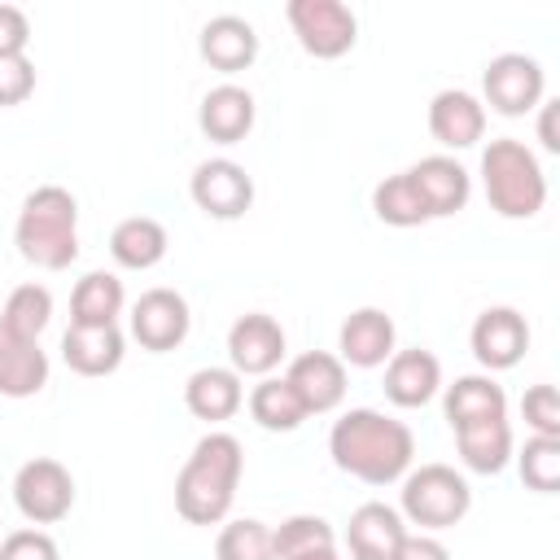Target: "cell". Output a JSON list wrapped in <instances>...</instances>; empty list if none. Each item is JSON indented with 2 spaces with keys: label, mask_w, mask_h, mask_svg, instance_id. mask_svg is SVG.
Masks as SVG:
<instances>
[{
  "label": "cell",
  "mask_w": 560,
  "mask_h": 560,
  "mask_svg": "<svg viewBox=\"0 0 560 560\" xmlns=\"http://www.w3.org/2000/svg\"><path fill=\"white\" fill-rule=\"evenodd\" d=\"M298 560H341L337 547H324V551H311V556H298Z\"/></svg>",
  "instance_id": "cell-40"
},
{
  "label": "cell",
  "mask_w": 560,
  "mask_h": 560,
  "mask_svg": "<svg viewBox=\"0 0 560 560\" xmlns=\"http://www.w3.org/2000/svg\"><path fill=\"white\" fill-rule=\"evenodd\" d=\"M214 560H276V551H271V525H262L254 516L228 521L219 529Z\"/></svg>",
  "instance_id": "cell-32"
},
{
  "label": "cell",
  "mask_w": 560,
  "mask_h": 560,
  "mask_svg": "<svg viewBox=\"0 0 560 560\" xmlns=\"http://www.w3.org/2000/svg\"><path fill=\"white\" fill-rule=\"evenodd\" d=\"M245 402H249L254 424L267 429V433H293V429L306 420V407H302V398L293 394V385H289L284 376H262V381L249 389Z\"/></svg>",
  "instance_id": "cell-28"
},
{
  "label": "cell",
  "mask_w": 560,
  "mask_h": 560,
  "mask_svg": "<svg viewBox=\"0 0 560 560\" xmlns=\"http://www.w3.org/2000/svg\"><path fill=\"white\" fill-rule=\"evenodd\" d=\"M122 306H127L122 280L114 271H88L70 293V324L74 328H105V324H118Z\"/></svg>",
  "instance_id": "cell-25"
},
{
  "label": "cell",
  "mask_w": 560,
  "mask_h": 560,
  "mask_svg": "<svg viewBox=\"0 0 560 560\" xmlns=\"http://www.w3.org/2000/svg\"><path fill=\"white\" fill-rule=\"evenodd\" d=\"M188 192L197 201L201 214L210 219H241L249 206H254V179L241 162L232 158H210L192 171L188 179Z\"/></svg>",
  "instance_id": "cell-9"
},
{
  "label": "cell",
  "mask_w": 560,
  "mask_h": 560,
  "mask_svg": "<svg viewBox=\"0 0 560 560\" xmlns=\"http://www.w3.org/2000/svg\"><path fill=\"white\" fill-rule=\"evenodd\" d=\"M556 109H560V101H542V105H538V140H542V149H547V153H560Z\"/></svg>",
  "instance_id": "cell-39"
},
{
  "label": "cell",
  "mask_w": 560,
  "mask_h": 560,
  "mask_svg": "<svg viewBox=\"0 0 560 560\" xmlns=\"http://www.w3.org/2000/svg\"><path fill=\"white\" fill-rule=\"evenodd\" d=\"M52 319V293L44 284H18L0 311V324L26 341H39V332L48 328Z\"/></svg>",
  "instance_id": "cell-31"
},
{
  "label": "cell",
  "mask_w": 560,
  "mask_h": 560,
  "mask_svg": "<svg viewBox=\"0 0 560 560\" xmlns=\"http://www.w3.org/2000/svg\"><path fill=\"white\" fill-rule=\"evenodd\" d=\"M451 433H455L464 468H472L481 477H494V472L508 468V459H512V424H508V416L472 420V424H459Z\"/></svg>",
  "instance_id": "cell-24"
},
{
  "label": "cell",
  "mask_w": 560,
  "mask_h": 560,
  "mask_svg": "<svg viewBox=\"0 0 560 560\" xmlns=\"http://www.w3.org/2000/svg\"><path fill=\"white\" fill-rule=\"evenodd\" d=\"M442 389V363L429 350H394L385 363V398L394 407H424Z\"/></svg>",
  "instance_id": "cell-19"
},
{
  "label": "cell",
  "mask_w": 560,
  "mask_h": 560,
  "mask_svg": "<svg viewBox=\"0 0 560 560\" xmlns=\"http://www.w3.org/2000/svg\"><path fill=\"white\" fill-rule=\"evenodd\" d=\"M197 127L206 140L214 144H241L254 127V96L236 83H219L201 96V109H197Z\"/></svg>",
  "instance_id": "cell-20"
},
{
  "label": "cell",
  "mask_w": 560,
  "mask_h": 560,
  "mask_svg": "<svg viewBox=\"0 0 560 560\" xmlns=\"http://www.w3.org/2000/svg\"><path fill=\"white\" fill-rule=\"evenodd\" d=\"M407 538V521L389 503H359L346 525L350 560H398Z\"/></svg>",
  "instance_id": "cell-15"
},
{
  "label": "cell",
  "mask_w": 560,
  "mask_h": 560,
  "mask_svg": "<svg viewBox=\"0 0 560 560\" xmlns=\"http://www.w3.org/2000/svg\"><path fill=\"white\" fill-rule=\"evenodd\" d=\"M122 354H127V341H122L118 324H105V328H74L70 324L61 332V359L79 376H109V372H118Z\"/></svg>",
  "instance_id": "cell-21"
},
{
  "label": "cell",
  "mask_w": 560,
  "mask_h": 560,
  "mask_svg": "<svg viewBox=\"0 0 560 560\" xmlns=\"http://www.w3.org/2000/svg\"><path fill=\"white\" fill-rule=\"evenodd\" d=\"M407 175H411V184H416V192H420L429 219L459 214V210L468 206V197H472V175H468L455 158H446V153H429V158H420Z\"/></svg>",
  "instance_id": "cell-13"
},
{
  "label": "cell",
  "mask_w": 560,
  "mask_h": 560,
  "mask_svg": "<svg viewBox=\"0 0 560 560\" xmlns=\"http://www.w3.org/2000/svg\"><path fill=\"white\" fill-rule=\"evenodd\" d=\"M13 503L31 525H57L74 508V477L61 459L35 455L13 472Z\"/></svg>",
  "instance_id": "cell-6"
},
{
  "label": "cell",
  "mask_w": 560,
  "mask_h": 560,
  "mask_svg": "<svg viewBox=\"0 0 560 560\" xmlns=\"http://www.w3.org/2000/svg\"><path fill=\"white\" fill-rule=\"evenodd\" d=\"M442 411L451 429L472 420H494V416H508V394L494 376H455V385H446Z\"/></svg>",
  "instance_id": "cell-27"
},
{
  "label": "cell",
  "mask_w": 560,
  "mask_h": 560,
  "mask_svg": "<svg viewBox=\"0 0 560 560\" xmlns=\"http://www.w3.org/2000/svg\"><path fill=\"white\" fill-rule=\"evenodd\" d=\"M398 560H451V551H446L433 534H407Z\"/></svg>",
  "instance_id": "cell-38"
},
{
  "label": "cell",
  "mask_w": 560,
  "mask_h": 560,
  "mask_svg": "<svg viewBox=\"0 0 560 560\" xmlns=\"http://www.w3.org/2000/svg\"><path fill=\"white\" fill-rule=\"evenodd\" d=\"M197 52H201V61H206L210 70H219V74L249 70L254 57H258V31H254L245 18H236V13H219V18H210V22L201 26Z\"/></svg>",
  "instance_id": "cell-16"
},
{
  "label": "cell",
  "mask_w": 560,
  "mask_h": 560,
  "mask_svg": "<svg viewBox=\"0 0 560 560\" xmlns=\"http://www.w3.org/2000/svg\"><path fill=\"white\" fill-rule=\"evenodd\" d=\"M188 328H192V315L184 293L175 289H144L131 306V337L153 354L175 350L188 337Z\"/></svg>",
  "instance_id": "cell-11"
},
{
  "label": "cell",
  "mask_w": 560,
  "mask_h": 560,
  "mask_svg": "<svg viewBox=\"0 0 560 560\" xmlns=\"http://www.w3.org/2000/svg\"><path fill=\"white\" fill-rule=\"evenodd\" d=\"M228 359L236 376H271L284 359V328L262 311L241 315L228 328Z\"/></svg>",
  "instance_id": "cell-12"
},
{
  "label": "cell",
  "mask_w": 560,
  "mask_h": 560,
  "mask_svg": "<svg viewBox=\"0 0 560 560\" xmlns=\"http://www.w3.org/2000/svg\"><path fill=\"white\" fill-rule=\"evenodd\" d=\"M31 44V22L18 4H0V57H22Z\"/></svg>",
  "instance_id": "cell-37"
},
{
  "label": "cell",
  "mask_w": 560,
  "mask_h": 560,
  "mask_svg": "<svg viewBox=\"0 0 560 560\" xmlns=\"http://www.w3.org/2000/svg\"><path fill=\"white\" fill-rule=\"evenodd\" d=\"M429 131L442 149H472L486 136V105L464 88H442L429 101Z\"/></svg>",
  "instance_id": "cell-17"
},
{
  "label": "cell",
  "mask_w": 560,
  "mask_h": 560,
  "mask_svg": "<svg viewBox=\"0 0 560 560\" xmlns=\"http://www.w3.org/2000/svg\"><path fill=\"white\" fill-rule=\"evenodd\" d=\"M0 560H61V551L44 529H13L0 538Z\"/></svg>",
  "instance_id": "cell-35"
},
{
  "label": "cell",
  "mask_w": 560,
  "mask_h": 560,
  "mask_svg": "<svg viewBox=\"0 0 560 560\" xmlns=\"http://www.w3.org/2000/svg\"><path fill=\"white\" fill-rule=\"evenodd\" d=\"M372 210L389 228H420V223H429V210H424V201H420V192H416L407 171H398V175H389V179H381L372 188Z\"/></svg>",
  "instance_id": "cell-29"
},
{
  "label": "cell",
  "mask_w": 560,
  "mask_h": 560,
  "mask_svg": "<svg viewBox=\"0 0 560 560\" xmlns=\"http://www.w3.org/2000/svg\"><path fill=\"white\" fill-rule=\"evenodd\" d=\"M542 66L525 52H499L486 61L481 70V92H486V105L503 118H521L529 109L542 105Z\"/></svg>",
  "instance_id": "cell-8"
},
{
  "label": "cell",
  "mask_w": 560,
  "mask_h": 560,
  "mask_svg": "<svg viewBox=\"0 0 560 560\" xmlns=\"http://www.w3.org/2000/svg\"><path fill=\"white\" fill-rule=\"evenodd\" d=\"M245 451L232 433H206L175 477V512L188 525H219L236 503Z\"/></svg>",
  "instance_id": "cell-2"
},
{
  "label": "cell",
  "mask_w": 560,
  "mask_h": 560,
  "mask_svg": "<svg viewBox=\"0 0 560 560\" xmlns=\"http://www.w3.org/2000/svg\"><path fill=\"white\" fill-rule=\"evenodd\" d=\"M166 228L158 223V219H149V214H131V219H122L114 232H109V254H114V262L118 267H127V271H149V267H158L162 258H166Z\"/></svg>",
  "instance_id": "cell-26"
},
{
  "label": "cell",
  "mask_w": 560,
  "mask_h": 560,
  "mask_svg": "<svg viewBox=\"0 0 560 560\" xmlns=\"http://www.w3.org/2000/svg\"><path fill=\"white\" fill-rule=\"evenodd\" d=\"M402 521L407 525H420V529H451L468 516L472 508V490L468 481L451 468V464H420V468H407L402 477Z\"/></svg>",
  "instance_id": "cell-5"
},
{
  "label": "cell",
  "mask_w": 560,
  "mask_h": 560,
  "mask_svg": "<svg viewBox=\"0 0 560 560\" xmlns=\"http://www.w3.org/2000/svg\"><path fill=\"white\" fill-rule=\"evenodd\" d=\"M521 416L534 429V438H560V398L551 385H529L521 398Z\"/></svg>",
  "instance_id": "cell-34"
},
{
  "label": "cell",
  "mask_w": 560,
  "mask_h": 560,
  "mask_svg": "<svg viewBox=\"0 0 560 560\" xmlns=\"http://www.w3.org/2000/svg\"><path fill=\"white\" fill-rule=\"evenodd\" d=\"M521 481L538 494H556L560 490V438H529L516 455Z\"/></svg>",
  "instance_id": "cell-33"
},
{
  "label": "cell",
  "mask_w": 560,
  "mask_h": 560,
  "mask_svg": "<svg viewBox=\"0 0 560 560\" xmlns=\"http://www.w3.org/2000/svg\"><path fill=\"white\" fill-rule=\"evenodd\" d=\"M468 346H472V354H477V363L486 372H508L529 350V324H525V315L516 306H486L472 319Z\"/></svg>",
  "instance_id": "cell-10"
},
{
  "label": "cell",
  "mask_w": 560,
  "mask_h": 560,
  "mask_svg": "<svg viewBox=\"0 0 560 560\" xmlns=\"http://www.w3.org/2000/svg\"><path fill=\"white\" fill-rule=\"evenodd\" d=\"M337 359L350 368H381L394 354V319L381 306H359L337 332Z\"/></svg>",
  "instance_id": "cell-18"
},
{
  "label": "cell",
  "mask_w": 560,
  "mask_h": 560,
  "mask_svg": "<svg viewBox=\"0 0 560 560\" xmlns=\"http://www.w3.org/2000/svg\"><path fill=\"white\" fill-rule=\"evenodd\" d=\"M284 18H289L298 44L319 61L346 57L359 39V22H354L350 4H341V0H289Z\"/></svg>",
  "instance_id": "cell-7"
},
{
  "label": "cell",
  "mask_w": 560,
  "mask_h": 560,
  "mask_svg": "<svg viewBox=\"0 0 560 560\" xmlns=\"http://www.w3.org/2000/svg\"><path fill=\"white\" fill-rule=\"evenodd\" d=\"M48 385V354L39 341H26L0 324V394L4 398H31Z\"/></svg>",
  "instance_id": "cell-23"
},
{
  "label": "cell",
  "mask_w": 560,
  "mask_h": 560,
  "mask_svg": "<svg viewBox=\"0 0 560 560\" xmlns=\"http://www.w3.org/2000/svg\"><path fill=\"white\" fill-rule=\"evenodd\" d=\"M35 92V66L31 57H0V109L9 105H22L26 96Z\"/></svg>",
  "instance_id": "cell-36"
},
{
  "label": "cell",
  "mask_w": 560,
  "mask_h": 560,
  "mask_svg": "<svg viewBox=\"0 0 560 560\" xmlns=\"http://www.w3.org/2000/svg\"><path fill=\"white\" fill-rule=\"evenodd\" d=\"M184 407L197 416V420H232L241 407H245V385L232 368H197L188 381H184Z\"/></svg>",
  "instance_id": "cell-22"
},
{
  "label": "cell",
  "mask_w": 560,
  "mask_h": 560,
  "mask_svg": "<svg viewBox=\"0 0 560 560\" xmlns=\"http://www.w3.org/2000/svg\"><path fill=\"white\" fill-rule=\"evenodd\" d=\"M324 547H337V534L324 516H289L271 529V551L276 560H298V556H311V551H324Z\"/></svg>",
  "instance_id": "cell-30"
},
{
  "label": "cell",
  "mask_w": 560,
  "mask_h": 560,
  "mask_svg": "<svg viewBox=\"0 0 560 560\" xmlns=\"http://www.w3.org/2000/svg\"><path fill=\"white\" fill-rule=\"evenodd\" d=\"M481 188L490 210L503 219H534L547 201V175L538 158L512 136H499L481 149Z\"/></svg>",
  "instance_id": "cell-4"
},
{
  "label": "cell",
  "mask_w": 560,
  "mask_h": 560,
  "mask_svg": "<svg viewBox=\"0 0 560 560\" xmlns=\"http://www.w3.org/2000/svg\"><path fill=\"white\" fill-rule=\"evenodd\" d=\"M18 254L44 271H66L79 258V201L61 184H39L26 192L13 228Z\"/></svg>",
  "instance_id": "cell-3"
},
{
  "label": "cell",
  "mask_w": 560,
  "mask_h": 560,
  "mask_svg": "<svg viewBox=\"0 0 560 560\" xmlns=\"http://www.w3.org/2000/svg\"><path fill=\"white\" fill-rule=\"evenodd\" d=\"M284 381L293 385V394L302 398L306 416H324L332 407H341L346 398V363L328 350H306L289 363Z\"/></svg>",
  "instance_id": "cell-14"
},
{
  "label": "cell",
  "mask_w": 560,
  "mask_h": 560,
  "mask_svg": "<svg viewBox=\"0 0 560 560\" xmlns=\"http://www.w3.org/2000/svg\"><path fill=\"white\" fill-rule=\"evenodd\" d=\"M328 455L341 472H350L368 486H389V481L407 477L416 438L402 420H394L376 407H350L341 420H332Z\"/></svg>",
  "instance_id": "cell-1"
}]
</instances>
